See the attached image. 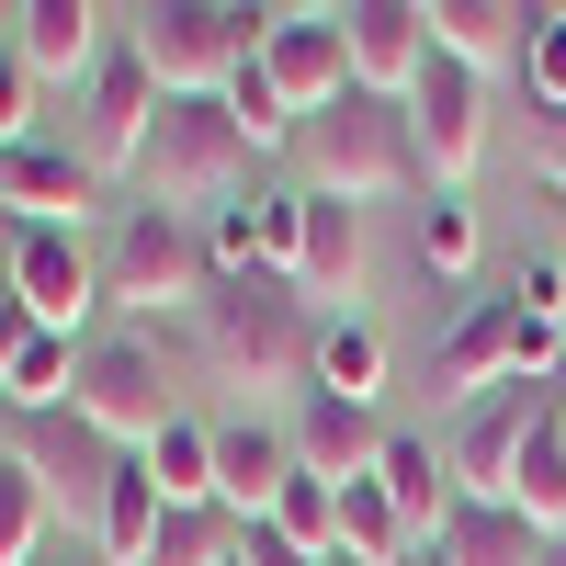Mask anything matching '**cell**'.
<instances>
[{
  "label": "cell",
  "instance_id": "603a6c76",
  "mask_svg": "<svg viewBox=\"0 0 566 566\" xmlns=\"http://www.w3.org/2000/svg\"><path fill=\"white\" fill-rule=\"evenodd\" d=\"M306 397H352V408H374V397H386V340H374L363 317H317Z\"/></svg>",
  "mask_w": 566,
  "mask_h": 566
},
{
  "label": "cell",
  "instance_id": "7c38bea8",
  "mask_svg": "<svg viewBox=\"0 0 566 566\" xmlns=\"http://www.w3.org/2000/svg\"><path fill=\"white\" fill-rule=\"evenodd\" d=\"M159 103H170V91L148 80V57H136V45H114V57L80 80V159L103 170V181H125L136 148H148V125H159Z\"/></svg>",
  "mask_w": 566,
  "mask_h": 566
},
{
  "label": "cell",
  "instance_id": "484cf974",
  "mask_svg": "<svg viewBox=\"0 0 566 566\" xmlns=\"http://www.w3.org/2000/svg\"><path fill=\"white\" fill-rule=\"evenodd\" d=\"M148 476H159L170 510H216V419H170L148 442Z\"/></svg>",
  "mask_w": 566,
  "mask_h": 566
},
{
  "label": "cell",
  "instance_id": "60d3db41",
  "mask_svg": "<svg viewBox=\"0 0 566 566\" xmlns=\"http://www.w3.org/2000/svg\"><path fill=\"white\" fill-rule=\"evenodd\" d=\"M555 442H566V386H555Z\"/></svg>",
  "mask_w": 566,
  "mask_h": 566
},
{
  "label": "cell",
  "instance_id": "1f68e13d",
  "mask_svg": "<svg viewBox=\"0 0 566 566\" xmlns=\"http://www.w3.org/2000/svg\"><path fill=\"white\" fill-rule=\"evenodd\" d=\"M272 533H295L306 555H340V488H328V476H306V464H295V488L272 499Z\"/></svg>",
  "mask_w": 566,
  "mask_h": 566
},
{
  "label": "cell",
  "instance_id": "e575fe53",
  "mask_svg": "<svg viewBox=\"0 0 566 566\" xmlns=\"http://www.w3.org/2000/svg\"><path fill=\"white\" fill-rule=\"evenodd\" d=\"M34 103H45V80L12 57V45H0V159H12V148H34Z\"/></svg>",
  "mask_w": 566,
  "mask_h": 566
},
{
  "label": "cell",
  "instance_id": "5b68a950",
  "mask_svg": "<svg viewBox=\"0 0 566 566\" xmlns=\"http://www.w3.org/2000/svg\"><path fill=\"white\" fill-rule=\"evenodd\" d=\"M205 295H216L205 227L193 216H159V205H125L114 239H103V306L114 317H193Z\"/></svg>",
  "mask_w": 566,
  "mask_h": 566
},
{
  "label": "cell",
  "instance_id": "ac0fdd59",
  "mask_svg": "<svg viewBox=\"0 0 566 566\" xmlns=\"http://www.w3.org/2000/svg\"><path fill=\"white\" fill-rule=\"evenodd\" d=\"M533 23H544V12H522V0H431V57L499 80V69L533 57Z\"/></svg>",
  "mask_w": 566,
  "mask_h": 566
},
{
  "label": "cell",
  "instance_id": "4fadbf2b",
  "mask_svg": "<svg viewBox=\"0 0 566 566\" xmlns=\"http://www.w3.org/2000/svg\"><path fill=\"white\" fill-rule=\"evenodd\" d=\"M340 34H352V91L374 103H408L431 80V0H340Z\"/></svg>",
  "mask_w": 566,
  "mask_h": 566
},
{
  "label": "cell",
  "instance_id": "7bdbcfd3",
  "mask_svg": "<svg viewBox=\"0 0 566 566\" xmlns=\"http://www.w3.org/2000/svg\"><path fill=\"white\" fill-rule=\"evenodd\" d=\"M57 566H103V555H57Z\"/></svg>",
  "mask_w": 566,
  "mask_h": 566
},
{
  "label": "cell",
  "instance_id": "f1b7e54d",
  "mask_svg": "<svg viewBox=\"0 0 566 566\" xmlns=\"http://www.w3.org/2000/svg\"><path fill=\"white\" fill-rule=\"evenodd\" d=\"M239 533L250 522H227V510H170L159 544H148V566H239Z\"/></svg>",
  "mask_w": 566,
  "mask_h": 566
},
{
  "label": "cell",
  "instance_id": "f546056e",
  "mask_svg": "<svg viewBox=\"0 0 566 566\" xmlns=\"http://www.w3.org/2000/svg\"><path fill=\"white\" fill-rule=\"evenodd\" d=\"M69 386H80V340L34 328V340H23V363H12V419H23V408H69Z\"/></svg>",
  "mask_w": 566,
  "mask_h": 566
},
{
  "label": "cell",
  "instance_id": "4316f807",
  "mask_svg": "<svg viewBox=\"0 0 566 566\" xmlns=\"http://www.w3.org/2000/svg\"><path fill=\"white\" fill-rule=\"evenodd\" d=\"M45 522H57V499H45V476L0 453V566H45Z\"/></svg>",
  "mask_w": 566,
  "mask_h": 566
},
{
  "label": "cell",
  "instance_id": "52a82bcc",
  "mask_svg": "<svg viewBox=\"0 0 566 566\" xmlns=\"http://www.w3.org/2000/svg\"><path fill=\"white\" fill-rule=\"evenodd\" d=\"M69 408H80L114 453H148L170 419H181V408H170V363H159L148 328H103V340H80V386H69Z\"/></svg>",
  "mask_w": 566,
  "mask_h": 566
},
{
  "label": "cell",
  "instance_id": "44dd1931",
  "mask_svg": "<svg viewBox=\"0 0 566 566\" xmlns=\"http://www.w3.org/2000/svg\"><path fill=\"white\" fill-rule=\"evenodd\" d=\"M159 522H170V499L148 476V453H125L114 476H103V499H91V555H103V566H148Z\"/></svg>",
  "mask_w": 566,
  "mask_h": 566
},
{
  "label": "cell",
  "instance_id": "7402d4cb",
  "mask_svg": "<svg viewBox=\"0 0 566 566\" xmlns=\"http://www.w3.org/2000/svg\"><path fill=\"white\" fill-rule=\"evenodd\" d=\"M295 295H306V306H340V295H363V216H352V205H328V193H306Z\"/></svg>",
  "mask_w": 566,
  "mask_h": 566
},
{
  "label": "cell",
  "instance_id": "277c9868",
  "mask_svg": "<svg viewBox=\"0 0 566 566\" xmlns=\"http://www.w3.org/2000/svg\"><path fill=\"white\" fill-rule=\"evenodd\" d=\"M295 159H306V193L328 205H386V193H431L419 181V136H408V103H374V91H352V103H328L306 136H295Z\"/></svg>",
  "mask_w": 566,
  "mask_h": 566
},
{
  "label": "cell",
  "instance_id": "83f0119b",
  "mask_svg": "<svg viewBox=\"0 0 566 566\" xmlns=\"http://www.w3.org/2000/svg\"><path fill=\"white\" fill-rule=\"evenodd\" d=\"M510 510H522L544 544H566V442H555V419H544V442L522 453V476H510Z\"/></svg>",
  "mask_w": 566,
  "mask_h": 566
},
{
  "label": "cell",
  "instance_id": "cb8c5ba5",
  "mask_svg": "<svg viewBox=\"0 0 566 566\" xmlns=\"http://www.w3.org/2000/svg\"><path fill=\"white\" fill-rule=\"evenodd\" d=\"M442 555H453V566H544V533H533L510 499H464L453 533H442Z\"/></svg>",
  "mask_w": 566,
  "mask_h": 566
},
{
  "label": "cell",
  "instance_id": "9a60e30c",
  "mask_svg": "<svg viewBox=\"0 0 566 566\" xmlns=\"http://www.w3.org/2000/svg\"><path fill=\"white\" fill-rule=\"evenodd\" d=\"M283 488H295V431L283 419H216V510L227 522H272Z\"/></svg>",
  "mask_w": 566,
  "mask_h": 566
},
{
  "label": "cell",
  "instance_id": "6da1fadb",
  "mask_svg": "<svg viewBox=\"0 0 566 566\" xmlns=\"http://www.w3.org/2000/svg\"><path fill=\"white\" fill-rule=\"evenodd\" d=\"M125 193L205 227L227 205H250V136L227 125V103H159L148 148H136V170H125Z\"/></svg>",
  "mask_w": 566,
  "mask_h": 566
},
{
  "label": "cell",
  "instance_id": "e0dca14e",
  "mask_svg": "<svg viewBox=\"0 0 566 566\" xmlns=\"http://www.w3.org/2000/svg\"><path fill=\"white\" fill-rule=\"evenodd\" d=\"M283 431H295V464H306V476H328V488L374 476V464H386V442H397L386 408H352V397H306Z\"/></svg>",
  "mask_w": 566,
  "mask_h": 566
},
{
  "label": "cell",
  "instance_id": "8fae6325",
  "mask_svg": "<svg viewBox=\"0 0 566 566\" xmlns=\"http://www.w3.org/2000/svg\"><path fill=\"white\" fill-rule=\"evenodd\" d=\"M408 136H419V181H431V193H464L476 159H488V80L431 57V80L408 91Z\"/></svg>",
  "mask_w": 566,
  "mask_h": 566
},
{
  "label": "cell",
  "instance_id": "d6986e66",
  "mask_svg": "<svg viewBox=\"0 0 566 566\" xmlns=\"http://www.w3.org/2000/svg\"><path fill=\"white\" fill-rule=\"evenodd\" d=\"M12 464H34V476H45V499H57V476L103 499V476H114L125 453H114L103 431H91L80 408H23V419H12Z\"/></svg>",
  "mask_w": 566,
  "mask_h": 566
},
{
  "label": "cell",
  "instance_id": "d4e9b609",
  "mask_svg": "<svg viewBox=\"0 0 566 566\" xmlns=\"http://www.w3.org/2000/svg\"><path fill=\"white\" fill-rule=\"evenodd\" d=\"M419 544H408V522H397V499H386V476H352L340 488V566H408Z\"/></svg>",
  "mask_w": 566,
  "mask_h": 566
},
{
  "label": "cell",
  "instance_id": "ffe728a7",
  "mask_svg": "<svg viewBox=\"0 0 566 566\" xmlns=\"http://www.w3.org/2000/svg\"><path fill=\"white\" fill-rule=\"evenodd\" d=\"M386 499H397V522H408V544H442L453 533V510H464V488H453V453L431 442V431H397L386 442Z\"/></svg>",
  "mask_w": 566,
  "mask_h": 566
},
{
  "label": "cell",
  "instance_id": "8d00e7d4",
  "mask_svg": "<svg viewBox=\"0 0 566 566\" xmlns=\"http://www.w3.org/2000/svg\"><path fill=\"white\" fill-rule=\"evenodd\" d=\"M239 566H340V555H306L295 533H272V522H250V533H239Z\"/></svg>",
  "mask_w": 566,
  "mask_h": 566
},
{
  "label": "cell",
  "instance_id": "9c48e42d",
  "mask_svg": "<svg viewBox=\"0 0 566 566\" xmlns=\"http://www.w3.org/2000/svg\"><path fill=\"white\" fill-rule=\"evenodd\" d=\"M261 80L295 103V125H317L328 103H352V34L328 0H283V12H261Z\"/></svg>",
  "mask_w": 566,
  "mask_h": 566
},
{
  "label": "cell",
  "instance_id": "7a4b0ae2",
  "mask_svg": "<svg viewBox=\"0 0 566 566\" xmlns=\"http://www.w3.org/2000/svg\"><path fill=\"white\" fill-rule=\"evenodd\" d=\"M193 340L227 386H306V352H317V306L272 272H239L193 306Z\"/></svg>",
  "mask_w": 566,
  "mask_h": 566
},
{
  "label": "cell",
  "instance_id": "836d02e7",
  "mask_svg": "<svg viewBox=\"0 0 566 566\" xmlns=\"http://www.w3.org/2000/svg\"><path fill=\"white\" fill-rule=\"evenodd\" d=\"M522 91L544 103V125H566V12L533 23V57H522Z\"/></svg>",
  "mask_w": 566,
  "mask_h": 566
},
{
  "label": "cell",
  "instance_id": "30bf717a",
  "mask_svg": "<svg viewBox=\"0 0 566 566\" xmlns=\"http://www.w3.org/2000/svg\"><path fill=\"white\" fill-rule=\"evenodd\" d=\"M12 306L57 340H103V250H80V227H12Z\"/></svg>",
  "mask_w": 566,
  "mask_h": 566
},
{
  "label": "cell",
  "instance_id": "5bb4252c",
  "mask_svg": "<svg viewBox=\"0 0 566 566\" xmlns=\"http://www.w3.org/2000/svg\"><path fill=\"white\" fill-rule=\"evenodd\" d=\"M103 23H125V12H103V0H12V57H23L45 91H80L91 69L114 57Z\"/></svg>",
  "mask_w": 566,
  "mask_h": 566
},
{
  "label": "cell",
  "instance_id": "8992f818",
  "mask_svg": "<svg viewBox=\"0 0 566 566\" xmlns=\"http://www.w3.org/2000/svg\"><path fill=\"white\" fill-rule=\"evenodd\" d=\"M555 374H566V328L522 317L510 295H476L442 328V352H431V386H453V408L464 397H499V386H555Z\"/></svg>",
  "mask_w": 566,
  "mask_h": 566
},
{
  "label": "cell",
  "instance_id": "f35d334b",
  "mask_svg": "<svg viewBox=\"0 0 566 566\" xmlns=\"http://www.w3.org/2000/svg\"><path fill=\"white\" fill-rule=\"evenodd\" d=\"M0 295H12V227H0Z\"/></svg>",
  "mask_w": 566,
  "mask_h": 566
},
{
  "label": "cell",
  "instance_id": "d590c367",
  "mask_svg": "<svg viewBox=\"0 0 566 566\" xmlns=\"http://www.w3.org/2000/svg\"><path fill=\"white\" fill-rule=\"evenodd\" d=\"M510 306H522V317H544V328H566V261H522Z\"/></svg>",
  "mask_w": 566,
  "mask_h": 566
},
{
  "label": "cell",
  "instance_id": "d6a6232c",
  "mask_svg": "<svg viewBox=\"0 0 566 566\" xmlns=\"http://www.w3.org/2000/svg\"><path fill=\"white\" fill-rule=\"evenodd\" d=\"M250 205H261V272L295 283V250H306V181H295V193H250Z\"/></svg>",
  "mask_w": 566,
  "mask_h": 566
},
{
  "label": "cell",
  "instance_id": "ee69618b",
  "mask_svg": "<svg viewBox=\"0 0 566 566\" xmlns=\"http://www.w3.org/2000/svg\"><path fill=\"white\" fill-rule=\"evenodd\" d=\"M544 566H566V544H544Z\"/></svg>",
  "mask_w": 566,
  "mask_h": 566
},
{
  "label": "cell",
  "instance_id": "3957f363",
  "mask_svg": "<svg viewBox=\"0 0 566 566\" xmlns=\"http://www.w3.org/2000/svg\"><path fill=\"white\" fill-rule=\"evenodd\" d=\"M136 57H148V80L170 91V103H227V91L250 80L261 57V12L250 0H148V12H125Z\"/></svg>",
  "mask_w": 566,
  "mask_h": 566
},
{
  "label": "cell",
  "instance_id": "74e56055",
  "mask_svg": "<svg viewBox=\"0 0 566 566\" xmlns=\"http://www.w3.org/2000/svg\"><path fill=\"white\" fill-rule=\"evenodd\" d=\"M23 340H34V317L0 295V408H12V363H23Z\"/></svg>",
  "mask_w": 566,
  "mask_h": 566
},
{
  "label": "cell",
  "instance_id": "ba28073f",
  "mask_svg": "<svg viewBox=\"0 0 566 566\" xmlns=\"http://www.w3.org/2000/svg\"><path fill=\"white\" fill-rule=\"evenodd\" d=\"M555 386H566V374H555ZM555 386H499V397H464V408H453L442 453H453V488H464V499H510L522 453L544 442V419H555Z\"/></svg>",
  "mask_w": 566,
  "mask_h": 566
},
{
  "label": "cell",
  "instance_id": "2e32d148",
  "mask_svg": "<svg viewBox=\"0 0 566 566\" xmlns=\"http://www.w3.org/2000/svg\"><path fill=\"white\" fill-rule=\"evenodd\" d=\"M91 205H103V170H91L80 148H45L34 136V148L0 159V216L12 227H80Z\"/></svg>",
  "mask_w": 566,
  "mask_h": 566
},
{
  "label": "cell",
  "instance_id": "b9f144b4",
  "mask_svg": "<svg viewBox=\"0 0 566 566\" xmlns=\"http://www.w3.org/2000/svg\"><path fill=\"white\" fill-rule=\"evenodd\" d=\"M0 45H12V0H0Z\"/></svg>",
  "mask_w": 566,
  "mask_h": 566
},
{
  "label": "cell",
  "instance_id": "ab89813d",
  "mask_svg": "<svg viewBox=\"0 0 566 566\" xmlns=\"http://www.w3.org/2000/svg\"><path fill=\"white\" fill-rule=\"evenodd\" d=\"M408 566H453V555H442V544H419V555H408Z\"/></svg>",
  "mask_w": 566,
  "mask_h": 566
},
{
  "label": "cell",
  "instance_id": "4dcf8cb0",
  "mask_svg": "<svg viewBox=\"0 0 566 566\" xmlns=\"http://www.w3.org/2000/svg\"><path fill=\"white\" fill-rule=\"evenodd\" d=\"M419 272H476V205H464V193H431V205H419Z\"/></svg>",
  "mask_w": 566,
  "mask_h": 566
}]
</instances>
